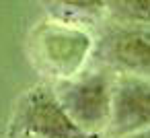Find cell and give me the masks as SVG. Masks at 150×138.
I'll list each match as a JSON object with an SVG mask.
<instances>
[{
    "label": "cell",
    "instance_id": "ba28073f",
    "mask_svg": "<svg viewBox=\"0 0 150 138\" xmlns=\"http://www.w3.org/2000/svg\"><path fill=\"white\" fill-rule=\"evenodd\" d=\"M119 138H150V126L144 128V130H138V132H132V134L119 136Z\"/></svg>",
    "mask_w": 150,
    "mask_h": 138
},
{
    "label": "cell",
    "instance_id": "52a82bcc",
    "mask_svg": "<svg viewBox=\"0 0 150 138\" xmlns=\"http://www.w3.org/2000/svg\"><path fill=\"white\" fill-rule=\"evenodd\" d=\"M107 13L119 25H150V0H107Z\"/></svg>",
    "mask_w": 150,
    "mask_h": 138
},
{
    "label": "cell",
    "instance_id": "6da1fadb",
    "mask_svg": "<svg viewBox=\"0 0 150 138\" xmlns=\"http://www.w3.org/2000/svg\"><path fill=\"white\" fill-rule=\"evenodd\" d=\"M115 72L107 66L80 70L74 76L60 78L52 87L68 115L88 134L107 132L111 117Z\"/></svg>",
    "mask_w": 150,
    "mask_h": 138
},
{
    "label": "cell",
    "instance_id": "5b68a950",
    "mask_svg": "<svg viewBox=\"0 0 150 138\" xmlns=\"http://www.w3.org/2000/svg\"><path fill=\"white\" fill-rule=\"evenodd\" d=\"M150 126V78L115 72L107 134L119 138Z\"/></svg>",
    "mask_w": 150,
    "mask_h": 138
},
{
    "label": "cell",
    "instance_id": "7a4b0ae2",
    "mask_svg": "<svg viewBox=\"0 0 150 138\" xmlns=\"http://www.w3.org/2000/svg\"><path fill=\"white\" fill-rule=\"evenodd\" d=\"M91 35L68 21L43 23L31 35V60L47 76L56 80L68 78L84 70L93 52Z\"/></svg>",
    "mask_w": 150,
    "mask_h": 138
},
{
    "label": "cell",
    "instance_id": "9c48e42d",
    "mask_svg": "<svg viewBox=\"0 0 150 138\" xmlns=\"http://www.w3.org/2000/svg\"><path fill=\"white\" fill-rule=\"evenodd\" d=\"M11 138H19V136H11Z\"/></svg>",
    "mask_w": 150,
    "mask_h": 138
},
{
    "label": "cell",
    "instance_id": "277c9868",
    "mask_svg": "<svg viewBox=\"0 0 150 138\" xmlns=\"http://www.w3.org/2000/svg\"><path fill=\"white\" fill-rule=\"evenodd\" d=\"M95 56L113 72H127L150 78V25H119L107 29Z\"/></svg>",
    "mask_w": 150,
    "mask_h": 138
},
{
    "label": "cell",
    "instance_id": "8992f818",
    "mask_svg": "<svg viewBox=\"0 0 150 138\" xmlns=\"http://www.w3.org/2000/svg\"><path fill=\"white\" fill-rule=\"evenodd\" d=\"M47 6L60 21H82L95 19L107 11V0H45Z\"/></svg>",
    "mask_w": 150,
    "mask_h": 138
},
{
    "label": "cell",
    "instance_id": "3957f363",
    "mask_svg": "<svg viewBox=\"0 0 150 138\" xmlns=\"http://www.w3.org/2000/svg\"><path fill=\"white\" fill-rule=\"evenodd\" d=\"M11 136L19 138H97L84 132L64 109L58 95L50 87L29 89L17 103Z\"/></svg>",
    "mask_w": 150,
    "mask_h": 138
}]
</instances>
